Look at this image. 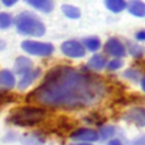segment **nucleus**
Here are the masks:
<instances>
[{
    "mask_svg": "<svg viewBox=\"0 0 145 145\" xmlns=\"http://www.w3.org/2000/svg\"><path fill=\"white\" fill-rule=\"evenodd\" d=\"M105 94L104 83L96 76L67 66L52 68L27 101L58 109H80L97 103Z\"/></svg>",
    "mask_w": 145,
    "mask_h": 145,
    "instance_id": "1",
    "label": "nucleus"
},
{
    "mask_svg": "<svg viewBox=\"0 0 145 145\" xmlns=\"http://www.w3.org/2000/svg\"><path fill=\"white\" fill-rule=\"evenodd\" d=\"M14 24L17 32L23 35L40 37L45 33V26L43 22L31 11H23L18 14L14 19Z\"/></svg>",
    "mask_w": 145,
    "mask_h": 145,
    "instance_id": "2",
    "label": "nucleus"
},
{
    "mask_svg": "<svg viewBox=\"0 0 145 145\" xmlns=\"http://www.w3.org/2000/svg\"><path fill=\"white\" fill-rule=\"evenodd\" d=\"M45 117V110L37 106H23L17 108L10 113L9 120L14 125L28 127L34 126L43 120Z\"/></svg>",
    "mask_w": 145,
    "mask_h": 145,
    "instance_id": "3",
    "label": "nucleus"
},
{
    "mask_svg": "<svg viewBox=\"0 0 145 145\" xmlns=\"http://www.w3.org/2000/svg\"><path fill=\"white\" fill-rule=\"evenodd\" d=\"M20 46L28 54L39 56V57H49L50 54H52V52L54 50V48H53V45L51 43L32 41V40L23 41Z\"/></svg>",
    "mask_w": 145,
    "mask_h": 145,
    "instance_id": "4",
    "label": "nucleus"
},
{
    "mask_svg": "<svg viewBox=\"0 0 145 145\" xmlns=\"http://www.w3.org/2000/svg\"><path fill=\"white\" fill-rule=\"evenodd\" d=\"M61 51L69 58H82L85 56V48L83 44L75 40L66 41L61 44Z\"/></svg>",
    "mask_w": 145,
    "mask_h": 145,
    "instance_id": "5",
    "label": "nucleus"
},
{
    "mask_svg": "<svg viewBox=\"0 0 145 145\" xmlns=\"http://www.w3.org/2000/svg\"><path fill=\"white\" fill-rule=\"evenodd\" d=\"M104 50L109 56L116 58H122L126 56V48L121 41L117 37H110L104 45Z\"/></svg>",
    "mask_w": 145,
    "mask_h": 145,
    "instance_id": "6",
    "label": "nucleus"
},
{
    "mask_svg": "<svg viewBox=\"0 0 145 145\" xmlns=\"http://www.w3.org/2000/svg\"><path fill=\"white\" fill-rule=\"evenodd\" d=\"M123 119L138 127H145V108L136 106L123 114Z\"/></svg>",
    "mask_w": 145,
    "mask_h": 145,
    "instance_id": "7",
    "label": "nucleus"
},
{
    "mask_svg": "<svg viewBox=\"0 0 145 145\" xmlns=\"http://www.w3.org/2000/svg\"><path fill=\"white\" fill-rule=\"evenodd\" d=\"M75 140H82V142H95L99 139V134L91 129V128H79L76 131H74L70 136Z\"/></svg>",
    "mask_w": 145,
    "mask_h": 145,
    "instance_id": "8",
    "label": "nucleus"
},
{
    "mask_svg": "<svg viewBox=\"0 0 145 145\" xmlns=\"http://www.w3.org/2000/svg\"><path fill=\"white\" fill-rule=\"evenodd\" d=\"M15 84H16V79L10 70L8 69L0 70V93H6L12 89Z\"/></svg>",
    "mask_w": 145,
    "mask_h": 145,
    "instance_id": "9",
    "label": "nucleus"
},
{
    "mask_svg": "<svg viewBox=\"0 0 145 145\" xmlns=\"http://www.w3.org/2000/svg\"><path fill=\"white\" fill-rule=\"evenodd\" d=\"M41 75V69L40 68H35V69H31L29 71H27L26 74L22 75V78L18 82V88L19 89H25L27 88L29 85H32V83Z\"/></svg>",
    "mask_w": 145,
    "mask_h": 145,
    "instance_id": "10",
    "label": "nucleus"
},
{
    "mask_svg": "<svg viewBox=\"0 0 145 145\" xmlns=\"http://www.w3.org/2000/svg\"><path fill=\"white\" fill-rule=\"evenodd\" d=\"M27 5L33 7L34 9L42 11V12H51L54 8V1L53 0H24Z\"/></svg>",
    "mask_w": 145,
    "mask_h": 145,
    "instance_id": "11",
    "label": "nucleus"
},
{
    "mask_svg": "<svg viewBox=\"0 0 145 145\" xmlns=\"http://www.w3.org/2000/svg\"><path fill=\"white\" fill-rule=\"evenodd\" d=\"M33 69V62L27 57H18L15 60L14 65V71L18 75H24L27 71Z\"/></svg>",
    "mask_w": 145,
    "mask_h": 145,
    "instance_id": "12",
    "label": "nucleus"
},
{
    "mask_svg": "<svg viewBox=\"0 0 145 145\" xmlns=\"http://www.w3.org/2000/svg\"><path fill=\"white\" fill-rule=\"evenodd\" d=\"M126 8L133 16L145 17V2H143L142 0H129Z\"/></svg>",
    "mask_w": 145,
    "mask_h": 145,
    "instance_id": "13",
    "label": "nucleus"
},
{
    "mask_svg": "<svg viewBox=\"0 0 145 145\" xmlns=\"http://www.w3.org/2000/svg\"><path fill=\"white\" fill-rule=\"evenodd\" d=\"M106 65V59L103 54H94L87 62V67L93 69V70H101L105 67Z\"/></svg>",
    "mask_w": 145,
    "mask_h": 145,
    "instance_id": "14",
    "label": "nucleus"
},
{
    "mask_svg": "<svg viewBox=\"0 0 145 145\" xmlns=\"http://www.w3.org/2000/svg\"><path fill=\"white\" fill-rule=\"evenodd\" d=\"M104 5L110 11L118 14L126 9L127 2L126 0H104Z\"/></svg>",
    "mask_w": 145,
    "mask_h": 145,
    "instance_id": "15",
    "label": "nucleus"
},
{
    "mask_svg": "<svg viewBox=\"0 0 145 145\" xmlns=\"http://www.w3.org/2000/svg\"><path fill=\"white\" fill-rule=\"evenodd\" d=\"M83 46L86 48L87 50L94 52V51H97L101 46V41L99 37L96 36H89V37H86L83 40Z\"/></svg>",
    "mask_w": 145,
    "mask_h": 145,
    "instance_id": "16",
    "label": "nucleus"
},
{
    "mask_svg": "<svg viewBox=\"0 0 145 145\" xmlns=\"http://www.w3.org/2000/svg\"><path fill=\"white\" fill-rule=\"evenodd\" d=\"M61 10L63 12V15L68 18H71V19H77L80 17V10L75 7V6H71V5H62L61 6Z\"/></svg>",
    "mask_w": 145,
    "mask_h": 145,
    "instance_id": "17",
    "label": "nucleus"
},
{
    "mask_svg": "<svg viewBox=\"0 0 145 145\" xmlns=\"http://www.w3.org/2000/svg\"><path fill=\"white\" fill-rule=\"evenodd\" d=\"M128 52L134 57V58H142L144 54H145V48L139 45V44H136V43H128Z\"/></svg>",
    "mask_w": 145,
    "mask_h": 145,
    "instance_id": "18",
    "label": "nucleus"
},
{
    "mask_svg": "<svg viewBox=\"0 0 145 145\" xmlns=\"http://www.w3.org/2000/svg\"><path fill=\"white\" fill-rule=\"evenodd\" d=\"M42 142L41 137L36 134H26L22 137V143L24 145H40Z\"/></svg>",
    "mask_w": 145,
    "mask_h": 145,
    "instance_id": "19",
    "label": "nucleus"
},
{
    "mask_svg": "<svg viewBox=\"0 0 145 145\" xmlns=\"http://www.w3.org/2000/svg\"><path fill=\"white\" fill-rule=\"evenodd\" d=\"M116 133V129L113 126H104V127H101L100 129V133L99 134V138L102 139V140H105V139H109L111 138Z\"/></svg>",
    "mask_w": 145,
    "mask_h": 145,
    "instance_id": "20",
    "label": "nucleus"
},
{
    "mask_svg": "<svg viewBox=\"0 0 145 145\" xmlns=\"http://www.w3.org/2000/svg\"><path fill=\"white\" fill-rule=\"evenodd\" d=\"M12 24V17L9 12H0V29H7Z\"/></svg>",
    "mask_w": 145,
    "mask_h": 145,
    "instance_id": "21",
    "label": "nucleus"
},
{
    "mask_svg": "<svg viewBox=\"0 0 145 145\" xmlns=\"http://www.w3.org/2000/svg\"><path fill=\"white\" fill-rule=\"evenodd\" d=\"M123 76L126 78L130 79L131 82H138L139 78H140V72L137 69H135V68H130V69H128V70L125 71Z\"/></svg>",
    "mask_w": 145,
    "mask_h": 145,
    "instance_id": "22",
    "label": "nucleus"
},
{
    "mask_svg": "<svg viewBox=\"0 0 145 145\" xmlns=\"http://www.w3.org/2000/svg\"><path fill=\"white\" fill-rule=\"evenodd\" d=\"M106 66H108V69H110V70H117L123 66V62L120 58H116V59H112L111 61L106 62Z\"/></svg>",
    "mask_w": 145,
    "mask_h": 145,
    "instance_id": "23",
    "label": "nucleus"
},
{
    "mask_svg": "<svg viewBox=\"0 0 145 145\" xmlns=\"http://www.w3.org/2000/svg\"><path fill=\"white\" fill-rule=\"evenodd\" d=\"M131 145H145V135L136 138L135 140H133Z\"/></svg>",
    "mask_w": 145,
    "mask_h": 145,
    "instance_id": "24",
    "label": "nucleus"
},
{
    "mask_svg": "<svg viewBox=\"0 0 145 145\" xmlns=\"http://www.w3.org/2000/svg\"><path fill=\"white\" fill-rule=\"evenodd\" d=\"M135 37L137 41H145V31L142 29V31H138L136 34H135Z\"/></svg>",
    "mask_w": 145,
    "mask_h": 145,
    "instance_id": "25",
    "label": "nucleus"
},
{
    "mask_svg": "<svg viewBox=\"0 0 145 145\" xmlns=\"http://www.w3.org/2000/svg\"><path fill=\"white\" fill-rule=\"evenodd\" d=\"M1 2L6 7H12L14 5H16L18 2V0H1Z\"/></svg>",
    "mask_w": 145,
    "mask_h": 145,
    "instance_id": "26",
    "label": "nucleus"
},
{
    "mask_svg": "<svg viewBox=\"0 0 145 145\" xmlns=\"http://www.w3.org/2000/svg\"><path fill=\"white\" fill-rule=\"evenodd\" d=\"M109 145H122V143H121V140L120 139H111L110 142H109Z\"/></svg>",
    "mask_w": 145,
    "mask_h": 145,
    "instance_id": "27",
    "label": "nucleus"
},
{
    "mask_svg": "<svg viewBox=\"0 0 145 145\" xmlns=\"http://www.w3.org/2000/svg\"><path fill=\"white\" fill-rule=\"evenodd\" d=\"M140 86H142V89L145 92V76L140 79Z\"/></svg>",
    "mask_w": 145,
    "mask_h": 145,
    "instance_id": "28",
    "label": "nucleus"
},
{
    "mask_svg": "<svg viewBox=\"0 0 145 145\" xmlns=\"http://www.w3.org/2000/svg\"><path fill=\"white\" fill-rule=\"evenodd\" d=\"M5 46H6V43H5L2 40H0V51H1V50H3V49H5Z\"/></svg>",
    "mask_w": 145,
    "mask_h": 145,
    "instance_id": "29",
    "label": "nucleus"
},
{
    "mask_svg": "<svg viewBox=\"0 0 145 145\" xmlns=\"http://www.w3.org/2000/svg\"><path fill=\"white\" fill-rule=\"evenodd\" d=\"M71 145H91V144H85V143H79V144H71Z\"/></svg>",
    "mask_w": 145,
    "mask_h": 145,
    "instance_id": "30",
    "label": "nucleus"
}]
</instances>
